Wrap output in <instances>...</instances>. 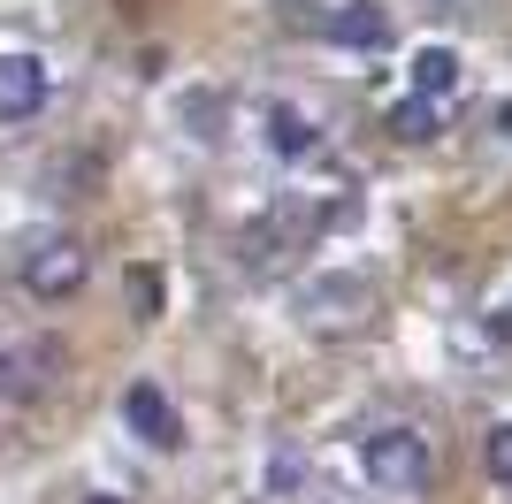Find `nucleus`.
Listing matches in <instances>:
<instances>
[{"label":"nucleus","instance_id":"8","mask_svg":"<svg viewBox=\"0 0 512 504\" xmlns=\"http://www.w3.org/2000/svg\"><path fill=\"white\" fill-rule=\"evenodd\" d=\"M451 92H459V54L451 46L413 54V100H451Z\"/></svg>","mask_w":512,"mask_h":504},{"label":"nucleus","instance_id":"11","mask_svg":"<svg viewBox=\"0 0 512 504\" xmlns=\"http://www.w3.org/2000/svg\"><path fill=\"white\" fill-rule=\"evenodd\" d=\"M85 504H138V497H115V489H92Z\"/></svg>","mask_w":512,"mask_h":504},{"label":"nucleus","instance_id":"4","mask_svg":"<svg viewBox=\"0 0 512 504\" xmlns=\"http://www.w3.org/2000/svg\"><path fill=\"white\" fill-rule=\"evenodd\" d=\"M54 100V77H46L39 54H0V123H31Z\"/></svg>","mask_w":512,"mask_h":504},{"label":"nucleus","instance_id":"6","mask_svg":"<svg viewBox=\"0 0 512 504\" xmlns=\"http://www.w3.org/2000/svg\"><path fill=\"white\" fill-rule=\"evenodd\" d=\"M329 39L352 46V54H383V46L398 39V23H390V8H375V0H352V8L329 16Z\"/></svg>","mask_w":512,"mask_h":504},{"label":"nucleus","instance_id":"2","mask_svg":"<svg viewBox=\"0 0 512 504\" xmlns=\"http://www.w3.org/2000/svg\"><path fill=\"white\" fill-rule=\"evenodd\" d=\"M85 283H92L85 237H31V252H23V291L39 298V306H69Z\"/></svg>","mask_w":512,"mask_h":504},{"label":"nucleus","instance_id":"5","mask_svg":"<svg viewBox=\"0 0 512 504\" xmlns=\"http://www.w3.org/2000/svg\"><path fill=\"white\" fill-rule=\"evenodd\" d=\"M123 428L138 443H153V451H176V443H184V420H176V405H169L161 382H130L123 390Z\"/></svg>","mask_w":512,"mask_h":504},{"label":"nucleus","instance_id":"1","mask_svg":"<svg viewBox=\"0 0 512 504\" xmlns=\"http://www.w3.org/2000/svg\"><path fill=\"white\" fill-rule=\"evenodd\" d=\"M360 474L375 489H390V497H413V489L436 482V451H428L421 428L390 420V428H367V436H360Z\"/></svg>","mask_w":512,"mask_h":504},{"label":"nucleus","instance_id":"3","mask_svg":"<svg viewBox=\"0 0 512 504\" xmlns=\"http://www.w3.org/2000/svg\"><path fill=\"white\" fill-rule=\"evenodd\" d=\"M62 375H69L62 336H16V344H0V405H39Z\"/></svg>","mask_w":512,"mask_h":504},{"label":"nucleus","instance_id":"12","mask_svg":"<svg viewBox=\"0 0 512 504\" xmlns=\"http://www.w3.org/2000/svg\"><path fill=\"white\" fill-rule=\"evenodd\" d=\"M497 123H505V138H512V107H505V115H497Z\"/></svg>","mask_w":512,"mask_h":504},{"label":"nucleus","instance_id":"7","mask_svg":"<svg viewBox=\"0 0 512 504\" xmlns=\"http://www.w3.org/2000/svg\"><path fill=\"white\" fill-rule=\"evenodd\" d=\"M268 146H276L283 161H306V153H321V130H314V115H299L291 100H276V107H268Z\"/></svg>","mask_w":512,"mask_h":504},{"label":"nucleus","instance_id":"10","mask_svg":"<svg viewBox=\"0 0 512 504\" xmlns=\"http://www.w3.org/2000/svg\"><path fill=\"white\" fill-rule=\"evenodd\" d=\"M482 466H490V482L512 489V420H497L490 436H482Z\"/></svg>","mask_w":512,"mask_h":504},{"label":"nucleus","instance_id":"9","mask_svg":"<svg viewBox=\"0 0 512 504\" xmlns=\"http://www.w3.org/2000/svg\"><path fill=\"white\" fill-rule=\"evenodd\" d=\"M390 130H398L406 146H428V138H436V100H398L390 107Z\"/></svg>","mask_w":512,"mask_h":504}]
</instances>
